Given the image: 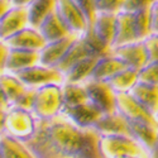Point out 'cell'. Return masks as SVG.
Returning a JSON list of instances; mask_svg holds the SVG:
<instances>
[{
    "label": "cell",
    "instance_id": "cell-9",
    "mask_svg": "<svg viewBox=\"0 0 158 158\" xmlns=\"http://www.w3.org/2000/svg\"><path fill=\"white\" fill-rule=\"evenodd\" d=\"M60 114L64 115L80 128H93V125L102 115V113L90 101L73 105V106H63Z\"/></svg>",
    "mask_w": 158,
    "mask_h": 158
},
{
    "label": "cell",
    "instance_id": "cell-40",
    "mask_svg": "<svg viewBox=\"0 0 158 158\" xmlns=\"http://www.w3.org/2000/svg\"><path fill=\"white\" fill-rule=\"evenodd\" d=\"M9 106H10V104H9V101H8V99L4 94L3 89L0 87V108L2 109H9Z\"/></svg>",
    "mask_w": 158,
    "mask_h": 158
},
{
    "label": "cell",
    "instance_id": "cell-36",
    "mask_svg": "<svg viewBox=\"0 0 158 158\" xmlns=\"http://www.w3.org/2000/svg\"><path fill=\"white\" fill-rule=\"evenodd\" d=\"M154 2L156 0H123L122 10L134 13L137 10H140V9L151 8Z\"/></svg>",
    "mask_w": 158,
    "mask_h": 158
},
{
    "label": "cell",
    "instance_id": "cell-18",
    "mask_svg": "<svg viewBox=\"0 0 158 158\" xmlns=\"http://www.w3.org/2000/svg\"><path fill=\"white\" fill-rule=\"evenodd\" d=\"M128 125L130 137L138 140L149 152L158 138V125L140 120H128Z\"/></svg>",
    "mask_w": 158,
    "mask_h": 158
},
{
    "label": "cell",
    "instance_id": "cell-28",
    "mask_svg": "<svg viewBox=\"0 0 158 158\" xmlns=\"http://www.w3.org/2000/svg\"><path fill=\"white\" fill-rule=\"evenodd\" d=\"M62 99L63 106H73L89 101V96L84 84L63 82L62 84Z\"/></svg>",
    "mask_w": 158,
    "mask_h": 158
},
{
    "label": "cell",
    "instance_id": "cell-44",
    "mask_svg": "<svg viewBox=\"0 0 158 158\" xmlns=\"http://www.w3.org/2000/svg\"><path fill=\"white\" fill-rule=\"evenodd\" d=\"M156 118H157V122H158V114H157V116H156Z\"/></svg>",
    "mask_w": 158,
    "mask_h": 158
},
{
    "label": "cell",
    "instance_id": "cell-6",
    "mask_svg": "<svg viewBox=\"0 0 158 158\" xmlns=\"http://www.w3.org/2000/svg\"><path fill=\"white\" fill-rule=\"evenodd\" d=\"M55 11L71 34L81 35L90 25L73 0H56Z\"/></svg>",
    "mask_w": 158,
    "mask_h": 158
},
{
    "label": "cell",
    "instance_id": "cell-2",
    "mask_svg": "<svg viewBox=\"0 0 158 158\" xmlns=\"http://www.w3.org/2000/svg\"><path fill=\"white\" fill-rule=\"evenodd\" d=\"M101 157L110 158H134L149 157V152L142 144L128 134H104L100 135Z\"/></svg>",
    "mask_w": 158,
    "mask_h": 158
},
{
    "label": "cell",
    "instance_id": "cell-21",
    "mask_svg": "<svg viewBox=\"0 0 158 158\" xmlns=\"http://www.w3.org/2000/svg\"><path fill=\"white\" fill-rule=\"evenodd\" d=\"M28 158L32 152L23 140L6 133L0 135V158Z\"/></svg>",
    "mask_w": 158,
    "mask_h": 158
},
{
    "label": "cell",
    "instance_id": "cell-3",
    "mask_svg": "<svg viewBox=\"0 0 158 158\" xmlns=\"http://www.w3.org/2000/svg\"><path fill=\"white\" fill-rule=\"evenodd\" d=\"M63 108L62 84H47L35 89L32 111L38 119H51Z\"/></svg>",
    "mask_w": 158,
    "mask_h": 158
},
{
    "label": "cell",
    "instance_id": "cell-12",
    "mask_svg": "<svg viewBox=\"0 0 158 158\" xmlns=\"http://www.w3.org/2000/svg\"><path fill=\"white\" fill-rule=\"evenodd\" d=\"M29 25L27 6L10 5L9 9L0 17V38H6Z\"/></svg>",
    "mask_w": 158,
    "mask_h": 158
},
{
    "label": "cell",
    "instance_id": "cell-10",
    "mask_svg": "<svg viewBox=\"0 0 158 158\" xmlns=\"http://www.w3.org/2000/svg\"><path fill=\"white\" fill-rule=\"evenodd\" d=\"M5 43L9 48H19V49H29V51H39L47 43L43 35L38 28L27 25L17 33L4 38Z\"/></svg>",
    "mask_w": 158,
    "mask_h": 158
},
{
    "label": "cell",
    "instance_id": "cell-17",
    "mask_svg": "<svg viewBox=\"0 0 158 158\" xmlns=\"http://www.w3.org/2000/svg\"><path fill=\"white\" fill-rule=\"evenodd\" d=\"M39 63V51H29V49H19L10 48L6 58L5 71L17 73L27 67Z\"/></svg>",
    "mask_w": 158,
    "mask_h": 158
},
{
    "label": "cell",
    "instance_id": "cell-8",
    "mask_svg": "<svg viewBox=\"0 0 158 158\" xmlns=\"http://www.w3.org/2000/svg\"><path fill=\"white\" fill-rule=\"evenodd\" d=\"M115 109L127 120H140L158 125L157 118L144 109L130 93H115Z\"/></svg>",
    "mask_w": 158,
    "mask_h": 158
},
{
    "label": "cell",
    "instance_id": "cell-4",
    "mask_svg": "<svg viewBox=\"0 0 158 158\" xmlns=\"http://www.w3.org/2000/svg\"><path fill=\"white\" fill-rule=\"evenodd\" d=\"M38 118L32 110H27L15 105H10L6 110L5 133L20 140L29 139L37 129Z\"/></svg>",
    "mask_w": 158,
    "mask_h": 158
},
{
    "label": "cell",
    "instance_id": "cell-16",
    "mask_svg": "<svg viewBox=\"0 0 158 158\" xmlns=\"http://www.w3.org/2000/svg\"><path fill=\"white\" fill-rule=\"evenodd\" d=\"M93 128L100 135L104 134H129V125L125 118L116 110L111 113H105L100 119L93 125Z\"/></svg>",
    "mask_w": 158,
    "mask_h": 158
},
{
    "label": "cell",
    "instance_id": "cell-23",
    "mask_svg": "<svg viewBox=\"0 0 158 158\" xmlns=\"http://www.w3.org/2000/svg\"><path fill=\"white\" fill-rule=\"evenodd\" d=\"M38 29L41 32V34L43 35V38L46 39V42L56 41V39H61L63 37H67L71 34L69 32V29L64 27V24L61 22L58 15L56 14V11L51 13V14L39 24Z\"/></svg>",
    "mask_w": 158,
    "mask_h": 158
},
{
    "label": "cell",
    "instance_id": "cell-32",
    "mask_svg": "<svg viewBox=\"0 0 158 158\" xmlns=\"http://www.w3.org/2000/svg\"><path fill=\"white\" fill-rule=\"evenodd\" d=\"M148 61H158V33H151L143 39Z\"/></svg>",
    "mask_w": 158,
    "mask_h": 158
},
{
    "label": "cell",
    "instance_id": "cell-13",
    "mask_svg": "<svg viewBox=\"0 0 158 158\" xmlns=\"http://www.w3.org/2000/svg\"><path fill=\"white\" fill-rule=\"evenodd\" d=\"M135 41H140V39H138L137 35L133 13L127 10H119L115 14V32L111 47L127 44Z\"/></svg>",
    "mask_w": 158,
    "mask_h": 158
},
{
    "label": "cell",
    "instance_id": "cell-1",
    "mask_svg": "<svg viewBox=\"0 0 158 158\" xmlns=\"http://www.w3.org/2000/svg\"><path fill=\"white\" fill-rule=\"evenodd\" d=\"M100 134L80 128L64 115L38 119L34 134L24 140L33 157H101Z\"/></svg>",
    "mask_w": 158,
    "mask_h": 158
},
{
    "label": "cell",
    "instance_id": "cell-22",
    "mask_svg": "<svg viewBox=\"0 0 158 158\" xmlns=\"http://www.w3.org/2000/svg\"><path fill=\"white\" fill-rule=\"evenodd\" d=\"M99 57L95 56H87L75 63L72 67L64 73V82H75V84H82L87 78L91 77L93 70L95 67V63Z\"/></svg>",
    "mask_w": 158,
    "mask_h": 158
},
{
    "label": "cell",
    "instance_id": "cell-5",
    "mask_svg": "<svg viewBox=\"0 0 158 158\" xmlns=\"http://www.w3.org/2000/svg\"><path fill=\"white\" fill-rule=\"evenodd\" d=\"M19 80L28 87H39L47 84H63L64 75L57 67L46 66L42 63L33 64L17 73Z\"/></svg>",
    "mask_w": 158,
    "mask_h": 158
},
{
    "label": "cell",
    "instance_id": "cell-25",
    "mask_svg": "<svg viewBox=\"0 0 158 158\" xmlns=\"http://www.w3.org/2000/svg\"><path fill=\"white\" fill-rule=\"evenodd\" d=\"M56 0H33L27 6L28 9V19L29 25L38 28L51 13L55 11Z\"/></svg>",
    "mask_w": 158,
    "mask_h": 158
},
{
    "label": "cell",
    "instance_id": "cell-20",
    "mask_svg": "<svg viewBox=\"0 0 158 158\" xmlns=\"http://www.w3.org/2000/svg\"><path fill=\"white\" fill-rule=\"evenodd\" d=\"M125 67H128V66H125V63L120 58H118L111 53L105 55L98 58L93 73H91V78L100 81H108L111 76H114L116 72H119Z\"/></svg>",
    "mask_w": 158,
    "mask_h": 158
},
{
    "label": "cell",
    "instance_id": "cell-37",
    "mask_svg": "<svg viewBox=\"0 0 158 158\" xmlns=\"http://www.w3.org/2000/svg\"><path fill=\"white\" fill-rule=\"evenodd\" d=\"M151 33H158V2H154L149 9Z\"/></svg>",
    "mask_w": 158,
    "mask_h": 158
},
{
    "label": "cell",
    "instance_id": "cell-15",
    "mask_svg": "<svg viewBox=\"0 0 158 158\" xmlns=\"http://www.w3.org/2000/svg\"><path fill=\"white\" fill-rule=\"evenodd\" d=\"M129 93L147 111L157 116L158 114V85L138 81L131 87Z\"/></svg>",
    "mask_w": 158,
    "mask_h": 158
},
{
    "label": "cell",
    "instance_id": "cell-43",
    "mask_svg": "<svg viewBox=\"0 0 158 158\" xmlns=\"http://www.w3.org/2000/svg\"><path fill=\"white\" fill-rule=\"evenodd\" d=\"M149 157H158V138L153 144V147L149 149Z\"/></svg>",
    "mask_w": 158,
    "mask_h": 158
},
{
    "label": "cell",
    "instance_id": "cell-27",
    "mask_svg": "<svg viewBox=\"0 0 158 158\" xmlns=\"http://www.w3.org/2000/svg\"><path fill=\"white\" fill-rule=\"evenodd\" d=\"M0 87L3 89L9 104L13 105L28 86H25L17 75L5 71L0 73Z\"/></svg>",
    "mask_w": 158,
    "mask_h": 158
},
{
    "label": "cell",
    "instance_id": "cell-11",
    "mask_svg": "<svg viewBox=\"0 0 158 158\" xmlns=\"http://www.w3.org/2000/svg\"><path fill=\"white\" fill-rule=\"evenodd\" d=\"M110 53L120 58L125 63V66L135 70H140L148 62V56L143 41H135L127 44L111 47Z\"/></svg>",
    "mask_w": 158,
    "mask_h": 158
},
{
    "label": "cell",
    "instance_id": "cell-42",
    "mask_svg": "<svg viewBox=\"0 0 158 158\" xmlns=\"http://www.w3.org/2000/svg\"><path fill=\"white\" fill-rule=\"evenodd\" d=\"M9 6H10V3L8 0H0V17L9 9Z\"/></svg>",
    "mask_w": 158,
    "mask_h": 158
},
{
    "label": "cell",
    "instance_id": "cell-7",
    "mask_svg": "<svg viewBox=\"0 0 158 158\" xmlns=\"http://www.w3.org/2000/svg\"><path fill=\"white\" fill-rule=\"evenodd\" d=\"M89 96V101L102 113H111L115 109V93L106 81H100L95 78H87L82 82Z\"/></svg>",
    "mask_w": 158,
    "mask_h": 158
},
{
    "label": "cell",
    "instance_id": "cell-24",
    "mask_svg": "<svg viewBox=\"0 0 158 158\" xmlns=\"http://www.w3.org/2000/svg\"><path fill=\"white\" fill-rule=\"evenodd\" d=\"M106 82L114 90V93H129L138 82V70L125 67L111 76Z\"/></svg>",
    "mask_w": 158,
    "mask_h": 158
},
{
    "label": "cell",
    "instance_id": "cell-31",
    "mask_svg": "<svg viewBox=\"0 0 158 158\" xmlns=\"http://www.w3.org/2000/svg\"><path fill=\"white\" fill-rule=\"evenodd\" d=\"M138 81L158 85V61H148L138 70Z\"/></svg>",
    "mask_w": 158,
    "mask_h": 158
},
{
    "label": "cell",
    "instance_id": "cell-35",
    "mask_svg": "<svg viewBox=\"0 0 158 158\" xmlns=\"http://www.w3.org/2000/svg\"><path fill=\"white\" fill-rule=\"evenodd\" d=\"M76 5L80 8V10L84 13L89 24L93 23L95 15H96V8H95V0H73Z\"/></svg>",
    "mask_w": 158,
    "mask_h": 158
},
{
    "label": "cell",
    "instance_id": "cell-14",
    "mask_svg": "<svg viewBox=\"0 0 158 158\" xmlns=\"http://www.w3.org/2000/svg\"><path fill=\"white\" fill-rule=\"evenodd\" d=\"M77 37L78 35L70 34V35L63 37L61 39L47 42L42 49H39V63L56 67Z\"/></svg>",
    "mask_w": 158,
    "mask_h": 158
},
{
    "label": "cell",
    "instance_id": "cell-26",
    "mask_svg": "<svg viewBox=\"0 0 158 158\" xmlns=\"http://www.w3.org/2000/svg\"><path fill=\"white\" fill-rule=\"evenodd\" d=\"M87 56H89V53H87V51H86V48L81 41V37L78 35L72 42V44L70 46V48L67 49V52H66L64 56L61 58V61L58 62V64L56 67L60 71H62L64 75L75 63H77L80 60H82Z\"/></svg>",
    "mask_w": 158,
    "mask_h": 158
},
{
    "label": "cell",
    "instance_id": "cell-41",
    "mask_svg": "<svg viewBox=\"0 0 158 158\" xmlns=\"http://www.w3.org/2000/svg\"><path fill=\"white\" fill-rule=\"evenodd\" d=\"M33 0H9L10 5H14V6H28Z\"/></svg>",
    "mask_w": 158,
    "mask_h": 158
},
{
    "label": "cell",
    "instance_id": "cell-46",
    "mask_svg": "<svg viewBox=\"0 0 158 158\" xmlns=\"http://www.w3.org/2000/svg\"><path fill=\"white\" fill-rule=\"evenodd\" d=\"M8 2H9V0H8Z\"/></svg>",
    "mask_w": 158,
    "mask_h": 158
},
{
    "label": "cell",
    "instance_id": "cell-29",
    "mask_svg": "<svg viewBox=\"0 0 158 158\" xmlns=\"http://www.w3.org/2000/svg\"><path fill=\"white\" fill-rule=\"evenodd\" d=\"M81 41L87 51L89 56H95V57H101L105 55H109L111 48L108 47L101 39L95 34V32L93 31V28L89 25V28L80 35Z\"/></svg>",
    "mask_w": 158,
    "mask_h": 158
},
{
    "label": "cell",
    "instance_id": "cell-45",
    "mask_svg": "<svg viewBox=\"0 0 158 158\" xmlns=\"http://www.w3.org/2000/svg\"><path fill=\"white\" fill-rule=\"evenodd\" d=\"M156 2H158V0H156Z\"/></svg>",
    "mask_w": 158,
    "mask_h": 158
},
{
    "label": "cell",
    "instance_id": "cell-38",
    "mask_svg": "<svg viewBox=\"0 0 158 158\" xmlns=\"http://www.w3.org/2000/svg\"><path fill=\"white\" fill-rule=\"evenodd\" d=\"M9 46L5 43L3 38H0V73L5 72V64H6V58L9 55Z\"/></svg>",
    "mask_w": 158,
    "mask_h": 158
},
{
    "label": "cell",
    "instance_id": "cell-30",
    "mask_svg": "<svg viewBox=\"0 0 158 158\" xmlns=\"http://www.w3.org/2000/svg\"><path fill=\"white\" fill-rule=\"evenodd\" d=\"M149 9H140L133 13L134 15V25H135V31L138 39L143 41L147 35L151 34V20H149Z\"/></svg>",
    "mask_w": 158,
    "mask_h": 158
},
{
    "label": "cell",
    "instance_id": "cell-33",
    "mask_svg": "<svg viewBox=\"0 0 158 158\" xmlns=\"http://www.w3.org/2000/svg\"><path fill=\"white\" fill-rule=\"evenodd\" d=\"M35 89L37 87H27L24 90V93L17 99V101L13 104L15 106L32 110L33 108V102H34V95H35Z\"/></svg>",
    "mask_w": 158,
    "mask_h": 158
},
{
    "label": "cell",
    "instance_id": "cell-39",
    "mask_svg": "<svg viewBox=\"0 0 158 158\" xmlns=\"http://www.w3.org/2000/svg\"><path fill=\"white\" fill-rule=\"evenodd\" d=\"M6 110L0 108V135L5 133V118H6Z\"/></svg>",
    "mask_w": 158,
    "mask_h": 158
},
{
    "label": "cell",
    "instance_id": "cell-19",
    "mask_svg": "<svg viewBox=\"0 0 158 158\" xmlns=\"http://www.w3.org/2000/svg\"><path fill=\"white\" fill-rule=\"evenodd\" d=\"M115 14L116 13H105L98 11L96 15L90 24L95 34L101 41L111 48L114 41V32H115Z\"/></svg>",
    "mask_w": 158,
    "mask_h": 158
},
{
    "label": "cell",
    "instance_id": "cell-34",
    "mask_svg": "<svg viewBox=\"0 0 158 158\" xmlns=\"http://www.w3.org/2000/svg\"><path fill=\"white\" fill-rule=\"evenodd\" d=\"M123 0H95V8L98 11L105 13H118L122 10Z\"/></svg>",
    "mask_w": 158,
    "mask_h": 158
}]
</instances>
